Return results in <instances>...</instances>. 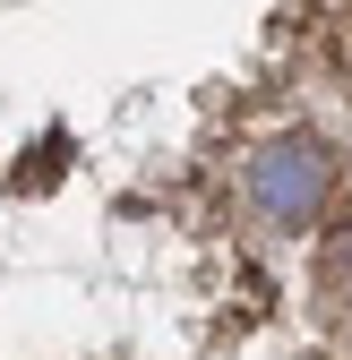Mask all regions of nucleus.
I'll list each match as a JSON object with an SVG mask.
<instances>
[{"mask_svg":"<svg viewBox=\"0 0 352 360\" xmlns=\"http://www.w3.org/2000/svg\"><path fill=\"white\" fill-rule=\"evenodd\" d=\"M327 189H335V163L310 138H275V146H258V163H249V206L267 214L275 232L318 223L327 214Z\"/></svg>","mask_w":352,"mask_h":360,"instance_id":"1","label":"nucleus"},{"mask_svg":"<svg viewBox=\"0 0 352 360\" xmlns=\"http://www.w3.org/2000/svg\"><path fill=\"white\" fill-rule=\"evenodd\" d=\"M327 292H352V232H335L327 249Z\"/></svg>","mask_w":352,"mask_h":360,"instance_id":"2","label":"nucleus"}]
</instances>
